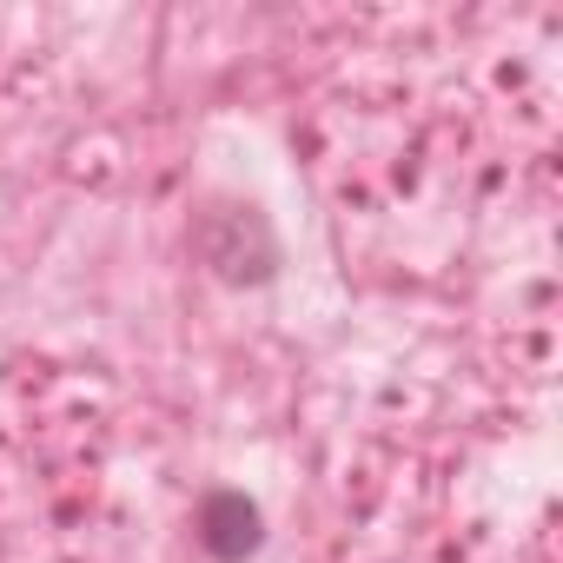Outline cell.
<instances>
[{
    "label": "cell",
    "instance_id": "obj_1",
    "mask_svg": "<svg viewBox=\"0 0 563 563\" xmlns=\"http://www.w3.org/2000/svg\"><path fill=\"white\" fill-rule=\"evenodd\" d=\"M192 252L206 258V272L219 286H272L286 252H278V232L258 206L245 199H212L192 219Z\"/></svg>",
    "mask_w": 563,
    "mask_h": 563
},
{
    "label": "cell",
    "instance_id": "obj_2",
    "mask_svg": "<svg viewBox=\"0 0 563 563\" xmlns=\"http://www.w3.org/2000/svg\"><path fill=\"white\" fill-rule=\"evenodd\" d=\"M192 537L212 563H245L258 556L265 543V510L239 490V484H212L199 504H192Z\"/></svg>",
    "mask_w": 563,
    "mask_h": 563
}]
</instances>
